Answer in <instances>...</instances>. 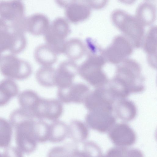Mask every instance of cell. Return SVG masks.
Segmentation results:
<instances>
[{
	"mask_svg": "<svg viewBox=\"0 0 157 157\" xmlns=\"http://www.w3.org/2000/svg\"><path fill=\"white\" fill-rule=\"evenodd\" d=\"M120 94L127 98L131 94L140 93L144 90L139 65L132 60L126 59L117 67L111 84Z\"/></svg>",
	"mask_w": 157,
	"mask_h": 157,
	"instance_id": "cell-1",
	"label": "cell"
},
{
	"mask_svg": "<svg viewBox=\"0 0 157 157\" xmlns=\"http://www.w3.org/2000/svg\"><path fill=\"white\" fill-rule=\"evenodd\" d=\"M35 121L22 115L13 117L11 124L15 129L17 147L23 154H30L36 149L37 143L34 126Z\"/></svg>",
	"mask_w": 157,
	"mask_h": 157,
	"instance_id": "cell-2",
	"label": "cell"
},
{
	"mask_svg": "<svg viewBox=\"0 0 157 157\" xmlns=\"http://www.w3.org/2000/svg\"><path fill=\"white\" fill-rule=\"evenodd\" d=\"M111 21L114 25L133 43L135 46L141 45L144 33V26L135 16L125 11L117 9L111 14Z\"/></svg>",
	"mask_w": 157,
	"mask_h": 157,
	"instance_id": "cell-3",
	"label": "cell"
},
{
	"mask_svg": "<svg viewBox=\"0 0 157 157\" xmlns=\"http://www.w3.org/2000/svg\"><path fill=\"white\" fill-rule=\"evenodd\" d=\"M99 51L88 52L87 58L78 67V71L84 79L97 88L103 86L108 82L101 69L105 60L102 55L97 53Z\"/></svg>",
	"mask_w": 157,
	"mask_h": 157,
	"instance_id": "cell-4",
	"label": "cell"
},
{
	"mask_svg": "<svg viewBox=\"0 0 157 157\" xmlns=\"http://www.w3.org/2000/svg\"><path fill=\"white\" fill-rule=\"evenodd\" d=\"M24 33L0 18V60L2 53L6 50L14 55L24 50L27 41Z\"/></svg>",
	"mask_w": 157,
	"mask_h": 157,
	"instance_id": "cell-5",
	"label": "cell"
},
{
	"mask_svg": "<svg viewBox=\"0 0 157 157\" xmlns=\"http://www.w3.org/2000/svg\"><path fill=\"white\" fill-rule=\"evenodd\" d=\"M0 72L8 78L22 80L30 75L32 68L27 61L18 58L14 54H10L2 57L0 60Z\"/></svg>",
	"mask_w": 157,
	"mask_h": 157,
	"instance_id": "cell-6",
	"label": "cell"
},
{
	"mask_svg": "<svg viewBox=\"0 0 157 157\" xmlns=\"http://www.w3.org/2000/svg\"><path fill=\"white\" fill-rule=\"evenodd\" d=\"M70 32L67 20L62 17L56 18L49 25L44 34L46 44L57 54L63 53L65 39Z\"/></svg>",
	"mask_w": 157,
	"mask_h": 157,
	"instance_id": "cell-7",
	"label": "cell"
},
{
	"mask_svg": "<svg viewBox=\"0 0 157 157\" xmlns=\"http://www.w3.org/2000/svg\"><path fill=\"white\" fill-rule=\"evenodd\" d=\"M117 100L108 88L102 86L90 92L83 103L89 111L99 110L113 113Z\"/></svg>",
	"mask_w": 157,
	"mask_h": 157,
	"instance_id": "cell-8",
	"label": "cell"
},
{
	"mask_svg": "<svg viewBox=\"0 0 157 157\" xmlns=\"http://www.w3.org/2000/svg\"><path fill=\"white\" fill-rule=\"evenodd\" d=\"M85 119L88 127L102 133L108 132L116 122L113 113L101 110L89 111Z\"/></svg>",
	"mask_w": 157,
	"mask_h": 157,
	"instance_id": "cell-9",
	"label": "cell"
},
{
	"mask_svg": "<svg viewBox=\"0 0 157 157\" xmlns=\"http://www.w3.org/2000/svg\"><path fill=\"white\" fill-rule=\"evenodd\" d=\"M108 136L116 146L127 147L134 144L136 140L134 131L123 123L115 124L108 132Z\"/></svg>",
	"mask_w": 157,
	"mask_h": 157,
	"instance_id": "cell-10",
	"label": "cell"
},
{
	"mask_svg": "<svg viewBox=\"0 0 157 157\" xmlns=\"http://www.w3.org/2000/svg\"><path fill=\"white\" fill-rule=\"evenodd\" d=\"M130 44L123 36L115 37L111 44L103 52L108 60L113 63H117L125 60L132 52Z\"/></svg>",
	"mask_w": 157,
	"mask_h": 157,
	"instance_id": "cell-11",
	"label": "cell"
},
{
	"mask_svg": "<svg viewBox=\"0 0 157 157\" xmlns=\"http://www.w3.org/2000/svg\"><path fill=\"white\" fill-rule=\"evenodd\" d=\"M89 93V89L86 85L78 83L67 88L58 89L57 97L63 103H80L84 102Z\"/></svg>",
	"mask_w": 157,
	"mask_h": 157,
	"instance_id": "cell-12",
	"label": "cell"
},
{
	"mask_svg": "<svg viewBox=\"0 0 157 157\" xmlns=\"http://www.w3.org/2000/svg\"><path fill=\"white\" fill-rule=\"evenodd\" d=\"M24 13V5L21 1H0V17L6 21H19L25 17Z\"/></svg>",
	"mask_w": 157,
	"mask_h": 157,
	"instance_id": "cell-13",
	"label": "cell"
},
{
	"mask_svg": "<svg viewBox=\"0 0 157 157\" xmlns=\"http://www.w3.org/2000/svg\"><path fill=\"white\" fill-rule=\"evenodd\" d=\"M78 71V67L74 61L69 60L63 61L56 70V86L58 89L69 87L73 84Z\"/></svg>",
	"mask_w": 157,
	"mask_h": 157,
	"instance_id": "cell-14",
	"label": "cell"
},
{
	"mask_svg": "<svg viewBox=\"0 0 157 157\" xmlns=\"http://www.w3.org/2000/svg\"><path fill=\"white\" fill-rule=\"evenodd\" d=\"M63 112V105L59 101L40 98L36 112V118L54 121L60 117Z\"/></svg>",
	"mask_w": 157,
	"mask_h": 157,
	"instance_id": "cell-15",
	"label": "cell"
},
{
	"mask_svg": "<svg viewBox=\"0 0 157 157\" xmlns=\"http://www.w3.org/2000/svg\"><path fill=\"white\" fill-rule=\"evenodd\" d=\"M23 28L25 32H28L35 36L44 34L50 24L49 20L45 15L40 13L24 18Z\"/></svg>",
	"mask_w": 157,
	"mask_h": 157,
	"instance_id": "cell-16",
	"label": "cell"
},
{
	"mask_svg": "<svg viewBox=\"0 0 157 157\" xmlns=\"http://www.w3.org/2000/svg\"><path fill=\"white\" fill-rule=\"evenodd\" d=\"M91 8L87 3L76 2L65 8V15L72 23H78L87 19L90 16Z\"/></svg>",
	"mask_w": 157,
	"mask_h": 157,
	"instance_id": "cell-17",
	"label": "cell"
},
{
	"mask_svg": "<svg viewBox=\"0 0 157 157\" xmlns=\"http://www.w3.org/2000/svg\"><path fill=\"white\" fill-rule=\"evenodd\" d=\"M113 111L117 117L125 122L133 120L137 114V109L135 103L126 98L117 100L115 102Z\"/></svg>",
	"mask_w": 157,
	"mask_h": 157,
	"instance_id": "cell-18",
	"label": "cell"
},
{
	"mask_svg": "<svg viewBox=\"0 0 157 157\" xmlns=\"http://www.w3.org/2000/svg\"><path fill=\"white\" fill-rule=\"evenodd\" d=\"M40 98L34 91L26 90L21 92L18 96L20 108L31 118H36V109Z\"/></svg>",
	"mask_w": 157,
	"mask_h": 157,
	"instance_id": "cell-19",
	"label": "cell"
},
{
	"mask_svg": "<svg viewBox=\"0 0 157 157\" xmlns=\"http://www.w3.org/2000/svg\"><path fill=\"white\" fill-rule=\"evenodd\" d=\"M156 7L149 2L141 3L136 10L135 17L144 27L152 25L156 19Z\"/></svg>",
	"mask_w": 157,
	"mask_h": 157,
	"instance_id": "cell-20",
	"label": "cell"
},
{
	"mask_svg": "<svg viewBox=\"0 0 157 157\" xmlns=\"http://www.w3.org/2000/svg\"><path fill=\"white\" fill-rule=\"evenodd\" d=\"M57 54L47 44L37 46L34 52L36 61L42 66H51L57 61Z\"/></svg>",
	"mask_w": 157,
	"mask_h": 157,
	"instance_id": "cell-21",
	"label": "cell"
},
{
	"mask_svg": "<svg viewBox=\"0 0 157 157\" xmlns=\"http://www.w3.org/2000/svg\"><path fill=\"white\" fill-rule=\"evenodd\" d=\"M86 51V46L81 40L72 38L66 41L63 53L70 60L74 61L81 58Z\"/></svg>",
	"mask_w": 157,
	"mask_h": 157,
	"instance_id": "cell-22",
	"label": "cell"
},
{
	"mask_svg": "<svg viewBox=\"0 0 157 157\" xmlns=\"http://www.w3.org/2000/svg\"><path fill=\"white\" fill-rule=\"evenodd\" d=\"M18 92V86L12 79L7 78L0 81V107L8 103Z\"/></svg>",
	"mask_w": 157,
	"mask_h": 157,
	"instance_id": "cell-23",
	"label": "cell"
},
{
	"mask_svg": "<svg viewBox=\"0 0 157 157\" xmlns=\"http://www.w3.org/2000/svg\"><path fill=\"white\" fill-rule=\"evenodd\" d=\"M56 70L51 66H42L36 74V78L38 83L45 87L56 86Z\"/></svg>",
	"mask_w": 157,
	"mask_h": 157,
	"instance_id": "cell-24",
	"label": "cell"
},
{
	"mask_svg": "<svg viewBox=\"0 0 157 157\" xmlns=\"http://www.w3.org/2000/svg\"><path fill=\"white\" fill-rule=\"evenodd\" d=\"M89 132L86 125L79 121H72L68 126V135L75 141L82 142L86 140Z\"/></svg>",
	"mask_w": 157,
	"mask_h": 157,
	"instance_id": "cell-25",
	"label": "cell"
},
{
	"mask_svg": "<svg viewBox=\"0 0 157 157\" xmlns=\"http://www.w3.org/2000/svg\"><path fill=\"white\" fill-rule=\"evenodd\" d=\"M68 133V126L61 121H56L49 125L48 140L53 143L63 140Z\"/></svg>",
	"mask_w": 157,
	"mask_h": 157,
	"instance_id": "cell-26",
	"label": "cell"
},
{
	"mask_svg": "<svg viewBox=\"0 0 157 157\" xmlns=\"http://www.w3.org/2000/svg\"><path fill=\"white\" fill-rule=\"evenodd\" d=\"M12 130L10 122L0 117V148L8 147L11 142Z\"/></svg>",
	"mask_w": 157,
	"mask_h": 157,
	"instance_id": "cell-27",
	"label": "cell"
},
{
	"mask_svg": "<svg viewBox=\"0 0 157 157\" xmlns=\"http://www.w3.org/2000/svg\"><path fill=\"white\" fill-rule=\"evenodd\" d=\"M157 27L156 26L151 27L149 30L146 36L144 44V48L150 58L152 56L155 58V53L156 51Z\"/></svg>",
	"mask_w": 157,
	"mask_h": 157,
	"instance_id": "cell-28",
	"label": "cell"
},
{
	"mask_svg": "<svg viewBox=\"0 0 157 157\" xmlns=\"http://www.w3.org/2000/svg\"><path fill=\"white\" fill-rule=\"evenodd\" d=\"M83 145V150L80 151L77 149V156L78 155L79 156H80L81 155L82 156H89V155H94V156H102L100 148L95 143L88 141L84 143Z\"/></svg>",
	"mask_w": 157,
	"mask_h": 157,
	"instance_id": "cell-29",
	"label": "cell"
},
{
	"mask_svg": "<svg viewBox=\"0 0 157 157\" xmlns=\"http://www.w3.org/2000/svg\"><path fill=\"white\" fill-rule=\"evenodd\" d=\"M129 149L127 147L116 146L109 149L106 152L105 156H128Z\"/></svg>",
	"mask_w": 157,
	"mask_h": 157,
	"instance_id": "cell-30",
	"label": "cell"
},
{
	"mask_svg": "<svg viewBox=\"0 0 157 157\" xmlns=\"http://www.w3.org/2000/svg\"><path fill=\"white\" fill-rule=\"evenodd\" d=\"M108 0H87V3L91 8L99 10L104 8Z\"/></svg>",
	"mask_w": 157,
	"mask_h": 157,
	"instance_id": "cell-31",
	"label": "cell"
},
{
	"mask_svg": "<svg viewBox=\"0 0 157 157\" xmlns=\"http://www.w3.org/2000/svg\"><path fill=\"white\" fill-rule=\"evenodd\" d=\"M56 3L60 7L66 8L71 4L78 2V0H55Z\"/></svg>",
	"mask_w": 157,
	"mask_h": 157,
	"instance_id": "cell-32",
	"label": "cell"
},
{
	"mask_svg": "<svg viewBox=\"0 0 157 157\" xmlns=\"http://www.w3.org/2000/svg\"><path fill=\"white\" fill-rule=\"evenodd\" d=\"M121 2L126 5H131L134 3L136 0H119Z\"/></svg>",
	"mask_w": 157,
	"mask_h": 157,
	"instance_id": "cell-33",
	"label": "cell"
},
{
	"mask_svg": "<svg viewBox=\"0 0 157 157\" xmlns=\"http://www.w3.org/2000/svg\"><path fill=\"white\" fill-rule=\"evenodd\" d=\"M147 0V1H151V0Z\"/></svg>",
	"mask_w": 157,
	"mask_h": 157,
	"instance_id": "cell-34",
	"label": "cell"
}]
</instances>
